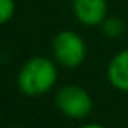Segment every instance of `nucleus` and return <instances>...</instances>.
Returning a JSON list of instances; mask_svg holds the SVG:
<instances>
[{
    "mask_svg": "<svg viewBox=\"0 0 128 128\" xmlns=\"http://www.w3.org/2000/svg\"><path fill=\"white\" fill-rule=\"evenodd\" d=\"M57 66L47 57H32L20 68L16 83L23 94L29 97L47 94L57 83Z\"/></svg>",
    "mask_w": 128,
    "mask_h": 128,
    "instance_id": "1",
    "label": "nucleus"
},
{
    "mask_svg": "<svg viewBox=\"0 0 128 128\" xmlns=\"http://www.w3.org/2000/svg\"><path fill=\"white\" fill-rule=\"evenodd\" d=\"M55 60L65 68H78L86 58V44L78 32L72 29L60 31L52 41Z\"/></svg>",
    "mask_w": 128,
    "mask_h": 128,
    "instance_id": "2",
    "label": "nucleus"
},
{
    "mask_svg": "<svg viewBox=\"0 0 128 128\" xmlns=\"http://www.w3.org/2000/svg\"><path fill=\"white\" fill-rule=\"evenodd\" d=\"M55 104L58 110L73 120H83L92 110V97L81 86L66 84L55 94Z\"/></svg>",
    "mask_w": 128,
    "mask_h": 128,
    "instance_id": "3",
    "label": "nucleus"
},
{
    "mask_svg": "<svg viewBox=\"0 0 128 128\" xmlns=\"http://www.w3.org/2000/svg\"><path fill=\"white\" fill-rule=\"evenodd\" d=\"M75 18L84 26H100L107 18V0H73Z\"/></svg>",
    "mask_w": 128,
    "mask_h": 128,
    "instance_id": "4",
    "label": "nucleus"
},
{
    "mask_svg": "<svg viewBox=\"0 0 128 128\" xmlns=\"http://www.w3.org/2000/svg\"><path fill=\"white\" fill-rule=\"evenodd\" d=\"M107 78L115 89L128 92V49L112 57L107 66Z\"/></svg>",
    "mask_w": 128,
    "mask_h": 128,
    "instance_id": "5",
    "label": "nucleus"
},
{
    "mask_svg": "<svg viewBox=\"0 0 128 128\" xmlns=\"http://www.w3.org/2000/svg\"><path fill=\"white\" fill-rule=\"evenodd\" d=\"M100 29H102L104 36L115 39L118 36H122V32L125 31V23L118 18H106L100 23Z\"/></svg>",
    "mask_w": 128,
    "mask_h": 128,
    "instance_id": "6",
    "label": "nucleus"
},
{
    "mask_svg": "<svg viewBox=\"0 0 128 128\" xmlns=\"http://www.w3.org/2000/svg\"><path fill=\"white\" fill-rule=\"evenodd\" d=\"M15 15V0H0V26L6 24Z\"/></svg>",
    "mask_w": 128,
    "mask_h": 128,
    "instance_id": "7",
    "label": "nucleus"
},
{
    "mask_svg": "<svg viewBox=\"0 0 128 128\" xmlns=\"http://www.w3.org/2000/svg\"><path fill=\"white\" fill-rule=\"evenodd\" d=\"M80 128H106V126L100 125V123H88V125H83Z\"/></svg>",
    "mask_w": 128,
    "mask_h": 128,
    "instance_id": "8",
    "label": "nucleus"
},
{
    "mask_svg": "<svg viewBox=\"0 0 128 128\" xmlns=\"http://www.w3.org/2000/svg\"><path fill=\"white\" fill-rule=\"evenodd\" d=\"M13 128H21V126H13Z\"/></svg>",
    "mask_w": 128,
    "mask_h": 128,
    "instance_id": "9",
    "label": "nucleus"
}]
</instances>
